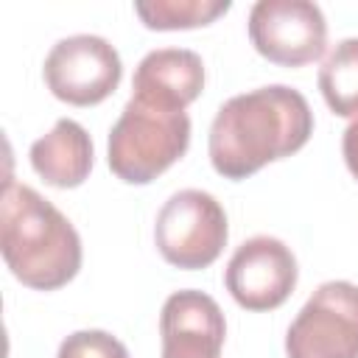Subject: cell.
<instances>
[{"label": "cell", "mask_w": 358, "mask_h": 358, "mask_svg": "<svg viewBox=\"0 0 358 358\" xmlns=\"http://www.w3.org/2000/svg\"><path fill=\"white\" fill-rule=\"evenodd\" d=\"M313 134L308 98L288 84H268L224 101L213 117L207 154L224 179L241 182L263 165L296 154Z\"/></svg>", "instance_id": "1"}, {"label": "cell", "mask_w": 358, "mask_h": 358, "mask_svg": "<svg viewBox=\"0 0 358 358\" xmlns=\"http://www.w3.org/2000/svg\"><path fill=\"white\" fill-rule=\"evenodd\" d=\"M0 252L8 271L34 291H56L81 268V238L42 193L6 179L0 199Z\"/></svg>", "instance_id": "2"}, {"label": "cell", "mask_w": 358, "mask_h": 358, "mask_svg": "<svg viewBox=\"0 0 358 358\" xmlns=\"http://www.w3.org/2000/svg\"><path fill=\"white\" fill-rule=\"evenodd\" d=\"M190 145L187 112L129 98L120 117L109 129L106 162L126 185H148L185 157Z\"/></svg>", "instance_id": "3"}, {"label": "cell", "mask_w": 358, "mask_h": 358, "mask_svg": "<svg viewBox=\"0 0 358 358\" xmlns=\"http://www.w3.org/2000/svg\"><path fill=\"white\" fill-rule=\"evenodd\" d=\"M229 238L227 213L218 199L207 190L185 187L176 190L162 210L157 213L154 224V243L165 263L199 271L218 260Z\"/></svg>", "instance_id": "4"}, {"label": "cell", "mask_w": 358, "mask_h": 358, "mask_svg": "<svg viewBox=\"0 0 358 358\" xmlns=\"http://www.w3.org/2000/svg\"><path fill=\"white\" fill-rule=\"evenodd\" d=\"M288 358H358V285L322 282L285 333Z\"/></svg>", "instance_id": "5"}, {"label": "cell", "mask_w": 358, "mask_h": 358, "mask_svg": "<svg viewBox=\"0 0 358 358\" xmlns=\"http://www.w3.org/2000/svg\"><path fill=\"white\" fill-rule=\"evenodd\" d=\"M42 78L53 98L70 106H95L117 90L123 62L115 45H109L103 36L73 34L50 48Z\"/></svg>", "instance_id": "6"}, {"label": "cell", "mask_w": 358, "mask_h": 358, "mask_svg": "<svg viewBox=\"0 0 358 358\" xmlns=\"http://www.w3.org/2000/svg\"><path fill=\"white\" fill-rule=\"evenodd\" d=\"M246 28L255 50L280 67H305L327 48V20L310 0H257Z\"/></svg>", "instance_id": "7"}, {"label": "cell", "mask_w": 358, "mask_h": 358, "mask_svg": "<svg viewBox=\"0 0 358 358\" xmlns=\"http://www.w3.org/2000/svg\"><path fill=\"white\" fill-rule=\"evenodd\" d=\"M299 268L294 252L271 235H255L243 241L224 271V285L229 296L243 310H274L296 288Z\"/></svg>", "instance_id": "8"}, {"label": "cell", "mask_w": 358, "mask_h": 358, "mask_svg": "<svg viewBox=\"0 0 358 358\" xmlns=\"http://www.w3.org/2000/svg\"><path fill=\"white\" fill-rule=\"evenodd\" d=\"M162 358H221L227 322L218 302L196 288L173 291L159 313Z\"/></svg>", "instance_id": "9"}, {"label": "cell", "mask_w": 358, "mask_h": 358, "mask_svg": "<svg viewBox=\"0 0 358 358\" xmlns=\"http://www.w3.org/2000/svg\"><path fill=\"white\" fill-rule=\"evenodd\" d=\"M204 90V62L187 48H159L140 59L131 78V98L185 112Z\"/></svg>", "instance_id": "10"}, {"label": "cell", "mask_w": 358, "mask_h": 358, "mask_svg": "<svg viewBox=\"0 0 358 358\" xmlns=\"http://www.w3.org/2000/svg\"><path fill=\"white\" fill-rule=\"evenodd\" d=\"M28 157L39 179H45L50 187L70 190L87 182L92 171L95 148L81 123L70 117H59L45 137L34 140Z\"/></svg>", "instance_id": "11"}, {"label": "cell", "mask_w": 358, "mask_h": 358, "mask_svg": "<svg viewBox=\"0 0 358 358\" xmlns=\"http://www.w3.org/2000/svg\"><path fill=\"white\" fill-rule=\"evenodd\" d=\"M319 90L338 117H358V36L336 42L319 67Z\"/></svg>", "instance_id": "12"}, {"label": "cell", "mask_w": 358, "mask_h": 358, "mask_svg": "<svg viewBox=\"0 0 358 358\" xmlns=\"http://www.w3.org/2000/svg\"><path fill=\"white\" fill-rule=\"evenodd\" d=\"M232 8L229 0H140L134 14L148 31H190L213 25Z\"/></svg>", "instance_id": "13"}, {"label": "cell", "mask_w": 358, "mask_h": 358, "mask_svg": "<svg viewBox=\"0 0 358 358\" xmlns=\"http://www.w3.org/2000/svg\"><path fill=\"white\" fill-rule=\"evenodd\" d=\"M56 358H129V350L106 330H76L59 344Z\"/></svg>", "instance_id": "14"}, {"label": "cell", "mask_w": 358, "mask_h": 358, "mask_svg": "<svg viewBox=\"0 0 358 358\" xmlns=\"http://www.w3.org/2000/svg\"><path fill=\"white\" fill-rule=\"evenodd\" d=\"M341 154H344V162H347L350 173L358 179V117L344 129V137H341Z\"/></svg>", "instance_id": "15"}]
</instances>
